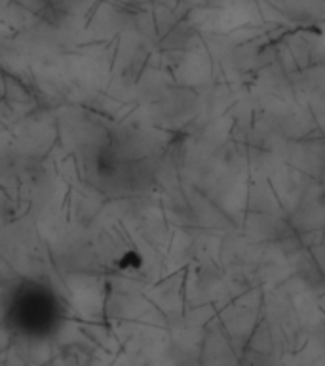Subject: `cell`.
Returning a JSON list of instances; mask_svg holds the SVG:
<instances>
[{
    "label": "cell",
    "mask_w": 325,
    "mask_h": 366,
    "mask_svg": "<svg viewBox=\"0 0 325 366\" xmlns=\"http://www.w3.org/2000/svg\"><path fill=\"white\" fill-rule=\"evenodd\" d=\"M2 309L6 322L14 330L29 336H42L65 319L67 305L50 280L42 277H19L6 288Z\"/></svg>",
    "instance_id": "obj_1"
}]
</instances>
